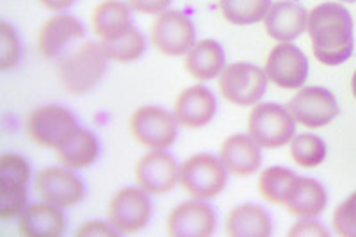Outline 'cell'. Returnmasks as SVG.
<instances>
[{
    "mask_svg": "<svg viewBox=\"0 0 356 237\" xmlns=\"http://www.w3.org/2000/svg\"><path fill=\"white\" fill-rule=\"evenodd\" d=\"M227 66L225 50L216 40L205 38L193 45V49L184 56V68L193 79L200 82L214 81Z\"/></svg>",
    "mask_w": 356,
    "mask_h": 237,
    "instance_id": "22",
    "label": "cell"
},
{
    "mask_svg": "<svg viewBox=\"0 0 356 237\" xmlns=\"http://www.w3.org/2000/svg\"><path fill=\"white\" fill-rule=\"evenodd\" d=\"M218 111L214 93L203 84H193L178 93L173 114L178 125L187 130H200L211 123Z\"/></svg>",
    "mask_w": 356,
    "mask_h": 237,
    "instance_id": "15",
    "label": "cell"
},
{
    "mask_svg": "<svg viewBox=\"0 0 356 237\" xmlns=\"http://www.w3.org/2000/svg\"><path fill=\"white\" fill-rule=\"evenodd\" d=\"M66 230L63 207L50 201H34L18 217V234L24 237H61Z\"/></svg>",
    "mask_w": 356,
    "mask_h": 237,
    "instance_id": "19",
    "label": "cell"
},
{
    "mask_svg": "<svg viewBox=\"0 0 356 237\" xmlns=\"http://www.w3.org/2000/svg\"><path fill=\"white\" fill-rule=\"evenodd\" d=\"M107 220L120 232V236L141 232L152 220L150 194L143 191L139 185L118 189L107 204Z\"/></svg>",
    "mask_w": 356,
    "mask_h": 237,
    "instance_id": "8",
    "label": "cell"
},
{
    "mask_svg": "<svg viewBox=\"0 0 356 237\" xmlns=\"http://www.w3.org/2000/svg\"><path fill=\"white\" fill-rule=\"evenodd\" d=\"M349 86H351V95H353V98H355V100H356V70H355V72H353L351 82H349Z\"/></svg>",
    "mask_w": 356,
    "mask_h": 237,
    "instance_id": "37",
    "label": "cell"
},
{
    "mask_svg": "<svg viewBox=\"0 0 356 237\" xmlns=\"http://www.w3.org/2000/svg\"><path fill=\"white\" fill-rule=\"evenodd\" d=\"M328 194L319 181L310 177H298L284 207L294 217H319L326 211Z\"/></svg>",
    "mask_w": 356,
    "mask_h": 237,
    "instance_id": "23",
    "label": "cell"
},
{
    "mask_svg": "<svg viewBox=\"0 0 356 237\" xmlns=\"http://www.w3.org/2000/svg\"><path fill=\"white\" fill-rule=\"evenodd\" d=\"M38 4L52 13H65L66 9L75 4V0H38Z\"/></svg>",
    "mask_w": 356,
    "mask_h": 237,
    "instance_id": "36",
    "label": "cell"
},
{
    "mask_svg": "<svg viewBox=\"0 0 356 237\" xmlns=\"http://www.w3.org/2000/svg\"><path fill=\"white\" fill-rule=\"evenodd\" d=\"M57 162L70 169L81 171L97 162L100 155V143L91 130L84 127H75L56 150Z\"/></svg>",
    "mask_w": 356,
    "mask_h": 237,
    "instance_id": "20",
    "label": "cell"
},
{
    "mask_svg": "<svg viewBox=\"0 0 356 237\" xmlns=\"http://www.w3.org/2000/svg\"><path fill=\"white\" fill-rule=\"evenodd\" d=\"M132 27V8L127 0H102L91 13V29L100 41L118 40Z\"/></svg>",
    "mask_w": 356,
    "mask_h": 237,
    "instance_id": "21",
    "label": "cell"
},
{
    "mask_svg": "<svg viewBox=\"0 0 356 237\" xmlns=\"http://www.w3.org/2000/svg\"><path fill=\"white\" fill-rule=\"evenodd\" d=\"M178 121L171 111L159 105H141L130 114L129 132L146 150H168L178 137Z\"/></svg>",
    "mask_w": 356,
    "mask_h": 237,
    "instance_id": "5",
    "label": "cell"
},
{
    "mask_svg": "<svg viewBox=\"0 0 356 237\" xmlns=\"http://www.w3.org/2000/svg\"><path fill=\"white\" fill-rule=\"evenodd\" d=\"M267 81L280 89L303 88L308 77V59L294 43H276L266 57Z\"/></svg>",
    "mask_w": 356,
    "mask_h": 237,
    "instance_id": "13",
    "label": "cell"
},
{
    "mask_svg": "<svg viewBox=\"0 0 356 237\" xmlns=\"http://www.w3.org/2000/svg\"><path fill=\"white\" fill-rule=\"evenodd\" d=\"M228 175L219 155L193 153L180 165L178 185L189 198L211 201L225 191Z\"/></svg>",
    "mask_w": 356,
    "mask_h": 237,
    "instance_id": "4",
    "label": "cell"
},
{
    "mask_svg": "<svg viewBox=\"0 0 356 237\" xmlns=\"http://www.w3.org/2000/svg\"><path fill=\"white\" fill-rule=\"evenodd\" d=\"M22 45L17 31L8 22H0V72H9L18 65Z\"/></svg>",
    "mask_w": 356,
    "mask_h": 237,
    "instance_id": "30",
    "label": "cell"
},
{
    "mask_svg": "<svg viewBox=\"0 0 356 237\" xmlns=\"http://www.w3.org/2000/svg\"><path fill=\"white\" fill-rule=\"evenodd\" d=\"M218 229V214L207 200H191L175 205L166 217V232L171 237H211Z\"/></svg>",
    "mask_w": 356,
    "mask_h": 237,
    "instance_id": "14",
    "label": "cell"
},
{
    "mask_svg": "<svg viewBox=\"0 0 356 237\" xmlns=\"http://www.w3.org/2000/svg\"><path fill=\"white\" fill-rule=\"evenodd\" d=\"M34 189L40 200L56 204L63 209H72L86 198V185L75 169L66 166H47L34 177Z\"/></svg>",
    "mask_w": 356,
    "mask_h": 237,
    "instance_id": "11",
    "label": "cell"
},
{
    "mask_svg": "<svg viewBox=\"0 0 356 237\" xmlns=\"http://www.w3.org/2000/svg\"><path fill=\"white\" fill-rule=\"evenodd\" d=\"M29 205V185L0 181V220H18Z\"/></svg>",
    "mask_w": 356,
    "mask_h": 237,
    "instance_id": "29",
    "label": "cell"
},
{
    "mask_svg": "<svg viewBox=\"0 0 356 237\" xmlns=\"http://www.w3.org/2000/svg\"><path fill=\"white\" fill-rule=\"evenodd\" d=\"M107 65L109 59L100 43L82 41L59 57L56 66L57 81L66 93L82 97L100 84L106 77Z\"/></svg>",
    "mask_w": 356,
    "mask_h": 237,
    "instance_id": "2",
    "label": "cell"
},
{
    "mask_svg": "<svg viewBox=\"0 0 356 237\" xmlns=\"http://www.w3.org/2000/svg\"><path fill=\"white\" fill-rule=\"evenodd\" d=\"M289 153L296 166L303 169L319 168L328 155L326 143L314 132L296 134L289 143Z\"/></svg>",
    "mask_w": 356,
    "mask_h": 237,
    "instance_id": "26",
    "label": "cell"
},
{
    "mask_svg": "<svg viewBox=\"0 0 356 237\" xmlns=\"http://www.w3.org/2000/svg\"><path fill=\"white\" fill-rule=\"evenodd\" d=\"M219 159L234 177L246 178L260 171L262 148L246 134H232L219 146Z\"/></svg>",
    "mask_w": 356,
    "mask_h": 237,
    "instance_id": "18",
    "label": "cell"
},
{
    "mask_svg": "<svg viewBox=\"0 0 356 237\" xmlns=\"http://www.w3.org/2000/svg\"><path fill=\"white\" fill-rule=\"evenodd\" d=\"M267 84L269 81L264 68L244 61H235L227 65L218 77L221 97L237 107H253L259 104L266 95Z\"/></svg>",
    "mask_w": 356,
    "mask_h": 237,
    "instance_id": "6",
    "label": "cell"
},
{
    "mask_svg": "<svg viewBox=\"0 0 356 237\" xmlns=\"http://www.w3.org/2000/svg\"><path fill=\"white\" fill-rule=\"evenodd\" d=\"M340 2H342V4H344V2H348V4H355L356 0H340Z\"/></svg>",
    "mask_w": 356,
    "mask_h": 237,
    "instance_id": "38",
    "label": "cell"
},
{
    "mask_svg": "<svg viewBox=\"0 0 356 237\" xmlns=\"http://www.w3.org/2000/svg\"><path fill=\"white\" fill-rule=\"evenodd\" d=\"M218 6L222 20L244 27L262 22L271 0H218Z\"/></svg>",
    "mask_w": 356,
    "mask_h": 237,
    "instance_id": "27",
    "label": "cell"
},
{
    "mask_svg": "<svg viewBox=\"0 0 356 237\" xmlns=\"http://www.w3.org/2000/svg\"><path fill=\"white\" fill-rule=\"evenodd\" d=\"M287 107L296 123L305 129H323L340 113L337 97L323 86H303L296 89Z\"/></svg>",
    "mask_w": 356,
    "mask_h": 237,
    "instance_id": "10",
    "label": "cell"
},
{
    "mask_svg": "<svg viewBox=\"0 0 356 237\" xmlns=\"http://www.w3.org/2000/svg\"><path fill=\"white\" fill-rule=\"evenodd\" d=\"M296 121L285 105L259 102L248 114V136L264 150L284 148L296 136Z\"/></svg>",
    "mask_w": 356,
    "mask_h": 237,
    "instance_id": "3",
    "label": "cell"
},
{
    "mask_svg": "<svg viewBox=\"0 0 356 237\" xmlns=\"http://www.w3.org/2000/svg\"><path fill=\"white\" fill-rule=\"evenodd\" d=\"M289 237H328L330 232L324 229L323 223L316 217H300L296 221L291 230L287 232Z\"/></svg>",
    "mask_w": 356,
    "mask_h": 237,
    "instance_id": "33",
    "label": "cell"
},
{
    "mask_svg": "<svg viewBox=\"0 0 356 237\" xmlns=\"http://www.w3.org/2000/svg\"><path fill=\"white\" fill-rule=\"evenodd\" d=\"M127 4L132 8V11L139 13V15L157 17L162 11L170 9L171 0H127Z\"/></svg>",
    "mask_w": 356,
    "mask_h": 237,
    "instance_id": "35",
    "label": "cell"
},
{
    "mask_svg": "<svg viewBox=\"0 0 356 237\" xmlns=\"http://www.w3.org/2000/svg\"><path fill=\"white\" fill-rule=\"evenodd\" d=\"M84 33V25L79 18L66 13H56L47 18L38 31V52L47 61L57 59L70 43L82 40Z\"/></svg>",
    "mask_w": 356,
    "mask_h": 237,
    "instance_id": "17",
    "label": "cell"
},
{
    "mask_svg": "<svg viewBox=\"0 0 356 237\" xmlns=\"http://www.w3.org/2000/svg\"><path fill=\"white\" fill-rule=\"evenodd\" d=\"M307 34L314 57L324 66H340L355 49L351 15L342 2H323L308 11Z\"/></svg>",
    "mask_w": 356,
    "mask_h": 237,
    "instance_id": "1",
    "label": "cell"
},
{
    "mask_svg": "<svg viewBox=\"0 0 356 237\" xmlns=\"http://www.w3.org/2000/svg\"><path fill=\"white\" fill-rule=\"evenodd\" d=\"M225 234L230 237H269L273 236V221L257 204H241L228 213Z\"/></svg>",
    "mask_w": 356,
    "mask_h": 237,
    "instance_id": "24",
    "label": "cell"
},
{
    "mask_svg": "<svg viewBox=\"0 0 356 237\" xmlns=\"http://www.w3.org/2000/svg\"><path fill=\"white\" fill-rule=\"evenodd\" d=\"M102 49L106 52L107 59L114 63H134V61L141 59L143 54L146 52V38L138 27H132L122 38L113 41H100Z\"/></svg>",
    "mask_w": 356,
    "mask_h": 237,
    "instance_id": "28",
    "label": "cell"
},
{
    "mask_svg": "<svg viewBox=\"0 0 356 237\" xmlns=\"http://www.w3.org/2000/svg\"><path fill=\"white\" fill-rule=\"evenodd\" d=\"M150 41L162 56L184 57L196 43L195 24L180 9H166L152 22Z\"/></svg>",
    "mask_w": 356,
    "mask_h": 237,
    "instance_id": "7",
    "label": "cell"
},
{
    "mask_svg": "<svg viewBox=\"0 0 356 237\" xmlns=\"http://www.w3.org/2000/svg\"><path fill=\"white\" fill-rule=\"evenodd\" d=\"M332 227L337 236L356 237V191L337 205L332 216Z\"/></svg>",
    "mask_w": 356,
    "mask_h": 237,
    "instance_id": "31",
    "label": "cell"
},
{
    "mask_svg": "<svg viewBox=\"0 0 356 237\" xmlns=\"http://www.w3.org/2000/svg\"><path fill=\"white\" fill-rule=\"evenodd\" d=\"M33 177L31 165L20 153H2L0 155V181L27 184Z\"/></svg>",
    "mask_w": 356,
    "mask_h": 237,
    "instance_id": "32",
    "label": "cell"
},
{
    "mask_svg": "<svg viewBox=\"0 0 356 237\" xmlns=\"http://www.w3.org/2000/svg\"><path fill=\"white\" fill-rule=\"evenodd\" d=\"M308 11L296 0L271 2L264 17V31L276 43H292L307 33Z\"/></svg>",
    "mask_w": 356,
    "mask_h": 237,
    "instance_id": "16",
    "label": "cell"
},
{
    "mask_svg": "<svg viewBox=\"0 0 356 237\" xmlns=\"http://www.w3.org/2000/svg\"><path fill=\"white\" fill-rule=\"evenodd\" d=\"M134 178L148 194H168L180 182V165L168 150H148L136 162Z\"/></svg>",
    "mask_w": 356,
    "mask_h": 237,
    "instance_id": "12",
    "label": "cell"
},
{
    "mask_svg": "<svg viewBox=\"0 0 356 237\" xmlns=\"http://www.w3.org/2000/svg\"><path fill=\"white\" fill-rule=\"evenodd\" d=\"M75 114L65 105L44 104L29 114L25 120V134L34 145L56 150L63 139L77 127Z\"/></svg>",
    "mask_w": 356,
    "mask_h": 237,
    "instance_id": "9",
    "label": "cell"
},
{
    "mask_svg": "<svg viewBox=\"0 0 356 237\" xmlns=\"http://www.w3.org/2000/svg\"><path fill=\"white\" fill-rule=\"evenodd\" d=\"M296 181L298 175L292 169L284 166H269L259 175V193L269 204L284 207Z\"/></svg>",
    "mask_w": 356,
    "mask_h": 237,
    "instance_id": "25",
    "label": "cell"
},
{
    "mask_svg": "<svg viewBox=\"0 0 356 237\" xmlns=\"http://www.w3.org/2000/svg\"><path fill=\"white\" fill-rule=\"evenodd\" d=\"M77 237H116L120 236L116 229L111 225L109 220H89L75 230Z\"/></svg>",
    "mask_w": 356,
    "mask_h": 237,
    "instance_id": "34",
    "label": "cell"
}]
</instances>
